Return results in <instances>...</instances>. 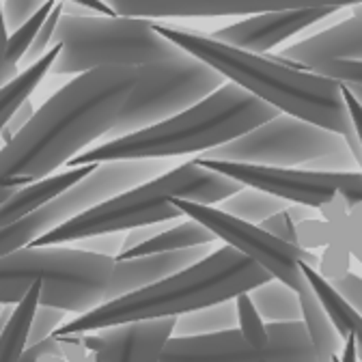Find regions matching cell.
Here are the masks:
<instances>
[{"mask_svg": "<svg viewBox=\"0 0 362 362\" xmlns=\"http://www.w3.org/2000/svg\"><path fill=\"white\" fill-rule=\"evenodd\" d=\"M136 84V69L104 67L67 82L16 139L0 149V205L18 190L52 177L57 168L104 139Z\"/></svg>", "mask_w": 362, "mask_h": 362, "instance_id": "6da1fadb", "label": "cell"}, {"mask_svg": "<svg viewBox=\"0 0 362 362\" xmlns=\"http://www.w3.org/2000/svg\"><path fill=\"white\" fill-rule=\"evenodd\" d=\"M153 26L181 52L199 59L201 63L218 71L226 82L244 88L246 93L261 100L269 108H274L279 115H287L343 136L362 170V147L356 139L349 112L345 108L341 84L269 61L265 57L248 54L229 48V45L216 43L209 37L199 35L197 30L160 22H153Z\"/></svg>", "mask_w": 362, "mask_h": 362, "instance_id": "7a4b0ae2", "label": "cell"}, {"mask_svg": "<svg viewBox=\"0 0 362 362\" xmlns=\"http://www.w3.org/2000/svg\"><path fill=\"white\" fill-rule=\"evenodd\" d=\"M267 281H272V276L263 267L229 246H220L207 259L175 276L106 302L63 324L54 332V339L95 334L145 322L177 320L181 315L220 302H231L240 293H250Z\"/></svg>", "mask_w": 362, "mask_h": 362, "instance_id": "3957f363", "label": "cell"}, {"mask_svg": "<svg viewBox=\"0 0 362 362\" xmlns=\"http://www.w3.org/2000/svg\"><path fill=\"white\" fill-rule=\"evenodd\" d=\"M276 117L279 112L274 108L252 98L244 88L226 82L197 106L143 132L90 147L69 160L67 166L80 168L125 160H168L188 153L203 156Z\"/></svg>", "mask_w": 362, "mask_h": 362, "instance_id": "277c9868", "label": "cell"}, {"mask_svg": "<svg viewBox=\"0 0 362 362\" xmlns=\"http://www.w3.org/2000/svg\"><path fill=\"white\" fill-rule=\"evenodd\" d=\"M240 190H244V186L238 181L205 170L190 160L170 168L158 179H151L139 188H132L67 220L48 235L33 242L28 248L61 246L67 242H82L98 235L127 233L149 224L175 222L184 218V214L173 205L175 199L216 207Z\"/></svg>", "mask_w": 362, "mask_h": 362, "instance_id": "5b68a950", "label": "cell"}, {"mask_svg": "<svg viewBox=\"0 0 362 362\" xmlns=\"http://www.w3.org/2000/svg\"><path fill=\"white\" fill-rule=\"evenodd\" d=\"M115 261L78 248H22L0 259V306H16L41 283L39 306L86 315L110 302Z\"/></svg>", "mask_w": 362, "mask_h": 362, "instance_id": "8992f818", "label": "cell"}, {"mask_svg": "<svg viewBox=\"0 0 362 362\" xmlns=\"http://www.w3.org/2000/svg\"><path fill=\"white\" fill-rule=\"evenodd\" d=\"M54 43H61V52L50 74L76 78L104 67L139 69L181 52L156 30L153 22L102 16L63 13L52 37Z\"/></svg>", "mask_w": 362, "mask_h": 362, "instance_id": "52a82bcc", "label": "cell"}, {"mask_svg": "<svg viewBox=\"0 0 362 362\" xmlns=\"http://www.w3.org/2000/svg\"><path fill=\"white\" fill-rule=\"evenodd\" d=\"M197 158L326 175L362 173L343 136L287 115Z\"/></svg>", "mask_w": 362, "mask_h": 362, "instance_id": "ba28073f", "label": "cell"}, {"mask_svg": "<svg viewBox=\"0 0 362 362\" xmlns=\"http://www.w3.org/2000/svg\"><path fill=\"white\" fill-rule=\"evenodd\" d=\"M224 84L226 80L218 71L186 52L143 65L136 69V84L115 125L106 132L104 143L153 127L197 106Z\"/></svg>", "mask_w": 362, "mask_h": 362, "instance_id": "9c48e42d", "label": "cell"}, {"mask_svg": "<svg viewBox=\"0 0 362 362\" xmlns=\"http://www.w3.org/2000/svg\"><path fill=\"white\" fill-rule=\"evenodd\" d=\"M168 160H125V162H108L98 164L95 170L84 177L80 184L43 205L35 214L26 216L20 222L0 229V259H5L22 248H28L39 238L48 235L57 226L67 220L93 209L132 188H139L151 179L168 173Z\"/></svg>", "mask_w": 362, "mask_h": 362, "instance_id": "30bf717a", "label": "cell"}, {"mask_svg": "<svg viewBox=\"0 0 362 362\" xmlns=\"http://www.w3.org/2000/svg\"><path fill=\"white\" fill-rule=\"evenodd\" d=\"M192 162L205 170L229 177L244 188H255L265 194L276 197L289 205H304L310 209H328V205L341 203L351 214H362V173H308L289 168H265L233 162L199 160Z\"/></svg>", "mask_w": 362, "mask_h": 362, "instance_id": "8fae6325", "label": "cell"}, {"mask_svg": "<svg viewBox=\"0 0 362 362\" xmlns=\"http://www.w3.org/2000/svg\"><path fill=\"white\" fill-rule=\"evenodd\" d=\"M173 205L184 214V218H190L199 222L201 226H205L216 240L224 242V246H229L235 252L244 255L246 259L263 267L272 279L287 285L296 293L308 287L300 269V263H306L313 269L320 267V259L310 250H302L293 244L272 238L261 226L242 222L229 214L220 211L218 207L197 205V203L181 201V199H175Z\"/></svg>", "mask_w": 362, "mask_h": 362, "instance_id": "7c38bea8", "label": "cell"}, {"mask_svg": "<svg viewBox=\"0 0 362 362\" xmlns=\"http://www.w3.org/2000/svg\"><path fill=\"white\" fill-rule=\"evenodd\" d=\"M343 5H300L293 9L269 11L244 22H235L209 35L211 41L229 45V48L265 57L272 48H276L285 39L298 35L300 30L326 20L328 16L343 11Z\"/></svg>", "mask_w": 362, "mask_h": 362, "instance_id": "4fadbf2b", "label": "cell"}, {"mask_svg": "<svg viewBox=\"0 0 362 362\" xmlns=\"http://www.w3.org/2000/svg\"><path fill=\"white\" fill-rule=\"evenodd\" d=\"M175 320L132 324L76 337L93 362H160L166 341L173 337Z\"/></svg>", "mask_w": 362, "mask_h": 362, "instance_id": "5bb4252c", "label": "cell"}, {"mask_svg": "<svg viewBox=\"0 0 362 362\" xmlns=\"http://www.w3.org/2000/svg\"><path fill=\"white\" fill-rule=\"evenodd\" d=\"M265 59L308 74L328 61H362V5H354L351 18L337 26L302 39L279 54H265Z\"/></svg>", "mask_w": 362, "mask_h": 362, "instance_id": "9a60e30c", "label": "cell"}, {"mask_svg": "<svg viewBox=\"0 0 362 362\" xmlns=\"http://www.w3.org/2000/svg\"><path fill=\"white\" fill-rule=\"evenodd\" d=\"M214 244L197 246L179 252H166V255H151V257H139L129 261L115 263L112 272V285H110V302L119 300L123 296H129L139 289H145L149 285H156L168 276H175L203 259H207L214 252Z\"/></svg>", "mask_w": 362, "mask_h": 362, "instance_id": "2e32d148", "label": "cell"}, {"mask_svg": "<svg viewBox=\"0 0 362 362\" xmlns=\"http://www.w3.org/2000/svg\"><path fill=\"white\" fill-rule=\"evenodd\" d=\"M160 362H269L265 349L250 347L238 330L207 337H170Z\"/></svg>", "mask_w": 362, "mask_h": 362, "instance_id": "e0dca14e", "label": "cell"}, {"mask_svg": "<svg viewBox=\"0 0 362 362\" xmlns=\"http://www.w3.org/2000/svg\"><path fill=\"white\" fill-rule=\"evenodd\" d=\"M108 7L117 18L129 20H173V18H222V16H261L269 11H283L269 5L244 3H141V0H108ZM300 7V5H298ZM293 9V7H291Z\"/></svg>", "mask_w": 362, "mask_h": 362, "instance_id": "ac0fdd59", "label": "cell"}, {"mask_svg": "<svg viewBox=\"0 0 362 362\" xmlns=\"http://www.w3.org/2000/svg\"><path fill=\"white\" fill-rule=\"evenodd\" d=\"M95 166L98 164L80 166V168H67V170H63L59 175H52L48 179L39 181V184H33L28 188L18 190L11 199H7L3 205H0V229L13 224V222L24 220L26 216L41 209L43 205H48L50 201H54L57 197H61L63 192H67L69 188L80 184L84 177H88L90 173L95 170Z\"/></svg>", "mask_w": 362, "mask_h": 362, "instance_id": "d6986e66", "label": "cell"}, {"mask_svg": "<svg viewBox=\"0 0 362 362\" xmlns=\"http://www.w3.org/2000/svg\"><path fill=\"white\" fill-rule=\"evenodd\" d=\"M300 308H302V326L306 330L308 343L313 347V354L317 362H339L343 356L345 341L328 320L326 310L322 308L320 300L315 298L310 287L298 293Z\"/></svg>", "mask_w": 362, "mask_h": 362, "instance_id": "ffe728a7", "label": "cell"}, {"mask_svg": "<svg viewBox=\"0 0 362 362\" xmlns=\"http://www.w3.org/2000/svg\"><path fill=\"white\" fill-rule=\"evenodd\" d=\"M302 274L310 287V291L315 293V298L320 300L322 308L326 310L328 320L332 322V326L337 328V332L341 334V339L345 341L347 337L354 341V349H356V358L362 362V317H358L341 298L339 293L330 287L328 281H324L317 269H313L306 263H300Z\"/></svg>", "mask_w": 362, "mask_h": 362, "instance_id": "44dd1931", "label": "cell"}, {"mask_svg": "<svg viewBox=\"0 0 362 362\" xmlns=\"http://www.w3.org/2000/svg\"><path fill=\"white\" fill-rule=\"evenodd\" d=\"M216 238L201 226L199 222L186 218L179 224H170L166 231L158 233L153 240L136 246L129 252H123L115 263L119 261H129V259H139V257H151V255H166V252H179V250H188L197 246H207L214 244Z\"/></svg>", "mask_w": 362, "mask_h": 362, "instance_id": "7402d4cb", "label": "cell"}, {"mask_svg": "<svg viewBox=\"0 0 362 362\" xmlns=\"http://www.w3.org/2000/svg\"><path fill=\"white\" fill-rule=\"evenodd\" d=\"M255 310L263 320V324H296L302 322L300 298L293 289L279 281H267L248 293Z\"/></svg>", "mask_w": 362, "mask_h": 362, "instance_id": "603a6c76", "label": "cell"}, {"mask_svg": "<svg viewBox=\"0 0 362 362\" xmlns=\"http://www.w3.org/2000/svg\"><path fill=\"white\" fill-rule=\"evenodd\" d=\"M41 283H35L26 291V296L11 308L5 330L0 334V362H13L26 351L30 324L41 298Z\"/></svg>", "mask_w": 362, "mask_h": 362, "instance_id": "cb8c5ba5", "label": "cell"}, {"mask_svg": "<svg viewBox=\"0 0 362 362\" xmlns=\"http://www.w3.org/2000/svg\"><path fill=\"white\" fill-rule=\"evenodd\" d=\"M59 52H61V43H54L52 48L48 50V54L41 57L35 65L22 69L16 80H11L7 86L0 88V132H3V127L9 121V117L26 100H30V95L35 93V88L41 84V80L50 74Z\"/></svg>", "mask_w": 362, "mask_h": 362, "instance_id": "d4e9b609", "label": "cell"}, {"mask_svg": "<svg viewBox=\"0 0 362 362\" xmlns=\"http://www.w3.org/2000/svg\"><path fill=\"white\" fill-rule=\"evenodd\" d=\"M229 330H238V315H235L233 300L177 317L173 337H177V339L207 337V334H220V332H229Z\"/></svg>", "mask_w": 362, "mask_h": 362, "instance_id": "484cf974", "label": "cell"}, {"mask_svg": "<svg viewBox=\"0 0 362 362\" xmlns=\"http://www.w3.org/2000/svg\"><path fill=\"white\" fill-rule=\"evenodd\" d=\"M269 362H317L302 322L267 324Z\"/></svg>", "mask_w": 362, "mask_h": 362, "instance_id": "4316f807", "label": "cell"}, {"mask_svg": "<svg viewBox=\"0 0 362 362\" xmlns=\"http://www.w3.org/2000/svg\"><path fill=\"white\" fill-rule=\"evenodd\" d=\"M216 207L220 211H224V214H229V216L242 220V222L259 226L267 218L285 211L289 207V203H285V201H281L276 197H272V194H265L261 190H255V188H244V190H240L238 194L229 197V199L222 201Z\"/></svg>", "mask_w": 362, "mask_h": 362, "instance_id": "83f0119b", "label": "cell"}, {"mask_svg": "<svg viewBox=\"0 0 362 362\" xmlns=\"http://www.w3.org/2000/svg\"><path fill=\"white\" fill-rule=\"evenodd\" d=\"M13 362H93V358L78 343L76 337H52L39 345L26 347V351Z\"/></svg>", "mask_w": 362, "mask_h": 362, "instance_id": "f1b7e54d", "label": "cell"}, {"mask_svg": "<svg viewBox=\"0 0 362 362\" xmlns=\"http://www.w3.org/2000/svg\"><path fill=\"white\" fill-rule=\"evenodd\" d=\"M54 5H57L54 0H45V3L41 5V9H39L24 26H20L16 33L9 35V41H7V63H9L13 69H20V63H22L24 54L28 52L33 39L37 37L39 28L43 26L45 18L50 16V11L54 9Z\"/></svg>", "mask_w": 362, "mask_h": 362, "instance_id": "f546056e", "label": "cell"}, {"mask_svg": "<svg viewBox=\"0 0 362 362\" xmlns=\"http://www.w3.org/2000/svg\"><path fill=\"white\" fill-rule=\"evenodd\" d=\"M235 315H238V332L244 337V341L255 347V349H265L267 345V330L265 324L259 317V313L255 310L248 293H240L235 300Z\"/></svg>", "mask_w": 362, "mask_h": 362, "instance_id": "4dcf8cb0", "label": "cell"}, {"mask_svg": "<svg viewBox=\"0 0 362 362\" xmlns=\"http://www.w3.org/2000/svg\"><path fill=\"white\" fill-rule=\"evenodd\" d=\"M61 16H63V3H57V5H54V9L50 11V16L45 18L43 26L39 28L37 37L33 39L30 48H28V52L24 54V59H22V63H20V67H24V69H26V67L35 65L41 57L48 54V50L52 48V37H54V30H57V24H59Z\"/></svg>", "mask_w": 362, "mask_h": 362, "instance_id": "1f68e13d", "label": "cell"}, {"mask_svg": "<svg viewBox=\"0 0 362 362\" xmlns=\"http://www.w3.org/2000/svg\"><path fill=\"white\" fill-rule=\"evenodd\" d=\"M65 315L67 313H63L59 308H52V306H37L33 324H30V334H28V345L26 347H33V345H39L43 341L52 339L54 332L63 326Z\"/></svg>", "mask_w": 362, "mask_h": 362, "instance_id": "d6a6232c", "label": "cell"}, {"mask_svg": "<svg viewBox=\"0 0 362 362\" xmlns=\"http://www.w3.org/2000/svg\"><path fill=\"white\" fill-rule=\"evenodd\" d=\"M310 74L328 78L341 86H360L362 88V61H328L313 69Z\"/></svg>", "mask_w": 362, "mask_h": 362, "instance_id": "836d02e7", "label": "cell"}, {"mask_svg": "<svg viewBox=\"0 0 362 362\" xmlns=\"http://www.w3.org/2000/svg\"><path fill=\"white\" fill-rule=\"evenodd\" d=\"M41 5L43 3H37V0H5V3H0L7 33H16L20 26H24L41 9Z\"/></svg>", "mask_w": 362, "mask_h": 362, "instance_id": "e575fe53", "label": "cell"}, {"mask_svg": "<svg viewBox=\"0 0 362 362\" xmlns=\"http://www.w3.org/2000/svg\"><path fill=\"white\" fill-rule=\"evenodd\" d=\"M123 244H125V233H110V235H98V238L82 240L78 250H84V252H90V255H100V257H108V259L117 261L119 255L123 252Z\"/></svg>", "mask_w": 362, "mask_h": 362, "instance_id": "d590c367", "label": "cell"}, {"mask_svg": "<svg viewBox=\"0 0 362 362\" xmlns=\"http://www.w3.org/2000/svg\"><path fill=\"white\" fill-rule=\"evenodd\" d=\"M330 287L339 293V298L358 315L362 317V279L347 272L345 276L330 281Z\"/></svg>", "mask_w": 362, "mask_h": 362, "instance_id": "8d00e7d4", "label": "cell"}, {"mask_svg": "<svg viewBox=\"0 0 362 362\" xmlns=\"http://www.w3.org/2000/svg\"><path fill=\"white\" fill-rule=\"evenodd\" d=\"M259 226H261V229H263L267 235L276 238V240H281V242H287V244H293V246H296V242H298L296 224H293V220L289 218L287 209L281 211V214H276V216L267 218V220L261 222Z\"/></svg>", "mask_w": 362, "mask_h": 362, "instance_id": "74e56055", "label": "cell"}, {"mask_svg": "<svg viewBox=\"0 0 362 362\" xmlns=\"http://www.w3.org/2000/svg\"><path fill=\"white\" fill-rule=\"evenodd\" d=\"M35 106H33V102L30 100H26L11 117H9V121L5 123V127H3V132H0V141H3V147L5 145H9L16 136L26 127V123L35 117Z\"/></svg>", "mask_w": 362, "mask_h": 362, "instance_id": "f35d334b", "label": "cell"}, {"mask_svg": "<svg viewBox=\"0 0 362 362\" xmlns=\"http://www.w3.org/2000/svg\"><path fill=\"white\" fill-rule=\"evenodd\" d=\"M7 41H9V33L5 28V20H3V7H0V88L7 86L11 80H16L20 76V69H13L7 63Z\"/></svg>", "mask_w": 362, "mask_h": 362, "instance_id": "ab89813d", "label": "cell"}, {"mask_svg": "<svg viewBox=\"0 0 362 362\" xmlns=\"http://www.w3.org/2000/svg\"><path fill=\"white\" fill-rule=\"evenodd\" d=\"M343 88V100H345V108L349 112V119H351V125H354V132H356V139L362 147V106L354 100V95L349 93V90L345 86Z\"/></svg>", "mask_w": 362, "mask_h": 362, "instance_id": "60d3db41", "label": "cell"}, {"mask_svg": "<svg viewBox=\"0 0 362 362\" xmlns=\"http://www.w3.org/2000/svg\"><path fill=\"white\" fill-rule=\"evenodd\" d=\"M345 347H343V356H341V360L339 362H356V349H354V341L347 337L345 339Z\"/></svg>", "mask_w": 362, "mask_h": 362, "instance_id": "b9f144b4", "label": "cell"}, {"mask_svg": "<svg viewBox=\"0 0 362 362\" xmlns=\"http://www.w3.org/2000/svg\"><path fill=\"white\" fill-rule=\"evenodd\" d=\"M347 90H349V93L354 95V100L362 106V88L360 86H345Z\"/></svg>", "mask_w": 362, "mask_h": 362, "instance_id": "7bdbcfd3", "label": "cell"}, {"mask_svg": "<svg viewBox=\"0 0 362 362\" xmlns=\"http://www.w3.org/2000/svg\"><path fill=\"white\" fill-rule=\"evenodd\" d=\"M3 310H5V306H0V315H3Z\"/></svg>", "mask_w": 362, "mask_h": 362, "instance_id": "ee69618b", "label": "cell"}]
</instances>
